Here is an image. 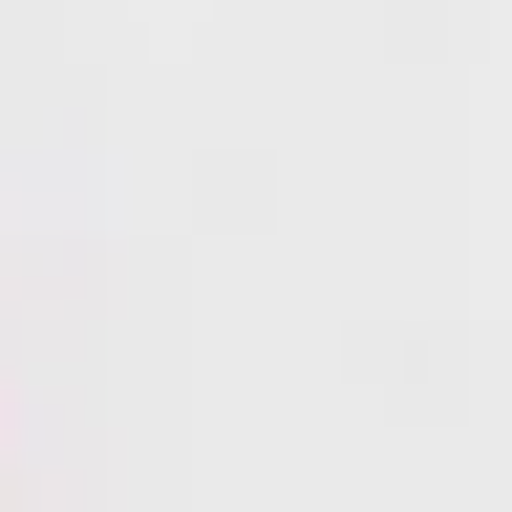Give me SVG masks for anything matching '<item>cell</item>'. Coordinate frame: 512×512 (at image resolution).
<instances>
[]
</instances>
